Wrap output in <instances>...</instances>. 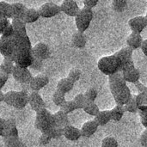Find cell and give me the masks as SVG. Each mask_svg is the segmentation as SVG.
I'll list each match as a JSON object with an SVG mask.
<instances>
[{"instance_id":"cell-1","label":"cell","mask_w":147,"mask_h":147,"mask_svg":"<svg viewBox=\"0 0 147 147\" xmlns=\"http://www.w3.org/2000/svg\"><path fill=\"white\" fill-rule=\"evenodd\" d=\"M12 37L16 43V51L12 59L13 62L20 67H30L34 62V57L32 55V45L28 36L14 34Z\"/></svg>"},{"instance_id":"cell-2","label":"cell","mask_w":147,"mask_h":147,"mask_svg":"<svg viewBox=\"0 0 147 147\" xmlns=\"http://www.w3.org/2000/svg\"><path fill=\"white\" fill-rule=\"evenodd\" d=\"M34 127L40 131L41 134H46L51 131L53 127H55L53 115L51 114L47 109L37 112L35 115Z\"/></svg>"},{"instance_id":"cell-3","label":"cell","mask_w":147,"mask_h":147,"mask_svg":"<svg viewBox=\"0 0 147 147\" xmlns=\"http://www.w3.org/2000/svg\"><path fill=\"white\" fill-rule=\"evenodd\" d=\"M121 63L115 55H109L102 57L97 63V67L101 72L107 76L120 72Z\"/></svg>"},{"instance_id":"cell-4","label":"cell","mask_w":147,"mask_h":147,"mask_svg":"<svg viewBox=\"0 0 147 147\" xmlns=\"http://www.w3.org/2000/svg\"><path fill=\"white\" fill-rule=\"evenodd\" d=\"M8 106L16 109H22L28 104V93L23 90L9 91L4 93V101Z\"/></svg>"},{"instance_id":"cell-5","label":"cell","mask_w":147,"mask_h":147,"mask_svg":"<svg viewBox=\"0 0 147 147\" xmlns=\"http://www.w3.org/2000/svg\"><path fill=\"white\" fill-rule=\"evenodd\" d=\"M93 19V11L85 8L80 9L78 14L75 16V23L78 32L84 33L90 27Z\"/></svg>"},{"instance_id":"cell-6","label":"cell","mask_w":147,"mask_h":147,"mask_svg":"<svg viewBox=\"0 0 147 147\" xmlns=\"http://www.w3.org/2000/svg\"><path fill=\"white\" fill-rule=\"evenodd\" d=\"M15 51L16 43L12 36L9 38L0 37V53L3 55V58H7L12 60Z\"/></svg>"},{"instance_id":"cell-7","label":"cell","mask_w":147,"mask_h":147,"mask_svg":"<svg viewBox=\"0 0 147 147\" xmlns=\"http://www.w3.org/2000/svg\"><path fill=\"white\" fill-rule=\"evenodd\" d=\"M109 89L112 96L122 90L127 86V82L124 80L121 72H117L109 76Z\"/></svg>"},{"instance_id":"cell-8","label":"cell","mask_w":147,"mask_h":147,"mask_svg":"<svg viewBox=\"0 0 147 147\" xmlns=\"http://www.w3.org/2000/svg\"><path fill=\"white\" fill-rule=\"evenodd\" d=\"M11 75H12L13 78L22 85L28 84L29 82L31 81L32 78H33L32 73L30 72L28 68L20 67V66L16 65H15V67L13 69Z\"/></svg>"},{"instance_id":"cell-9","label":"cell","mask_w":147,"mask_h":147,"mask_svg":"<svg viewBox=\"0 0 147 147\" xmlns=\"http://www.w3.org/2000/svg\"><path fill=\"white\" fill-rule=\"evenodd\" d=\"M40 16L43 18H51L57 15H59L60 11L59 5L53 3V2H47L44 4H42L39 9H38Z\"/></svg>"},{"instance_id":"cell-10","label":"cell","mask_w":147,"mask_h":147,"mask_svg":"<svg viewBox=\"0 0 147 147\" xmlns=\"http://www.w3.org/2000/svg\"><path fill=\"white\" fill-rule=\"evenodd\" d=\"M32 55L34 59L43 61L48 59L50 56L49 47L43 42H39L34 47H32Z\"/></svg>"},{"instance_id":"cell-11","label":"cell","mask_w":147,"mask_h":147,"mask_svg":"<svg viewBox=\"0 0 147 147\" xmlns=\"http://www.w3.org/2000/svg\"><path fill=\"white\" fill-rule=\"evenodd\" d=\"M28 104L30 105L32 110H34L35 113L46 109V103L44 100L42 99L41 96L35 91H31L28 94Z\"/></svg>"},{"instance_id":"cell-12","label":"cell","mask_w":147,"mask_h":147,"mask_svg":"<svg viewBox=\"0 0 147 147\" xmlns=\"http://www.w3.org/2000/svg\"><path fill=\"white\" fill-rule=\"evenodd\" d=\"M48 83H49L48 77L44 74H40V75L33 77L28 85H29L31 91L38 92L39 90L46 87L48 84Z\"/></svg>"},{"instance_id":"cell-13","label":"cell","mask_w":147,"mask_h":147,"mask_svg":"<svg viewBox=\"0 0 147 147\" xmlns=\"http://www.w3.org/2000/svg\"><path fill=\"white\" fill-rule=\"evenodd\" d=\"M128 25L133 33L141 34L142 31L146 28L147 17L140 16L131 18L128 22Z\"/></svg>"},{"instance_id":"cell-14","label":"cell","mask_w":147,"mask_h":147,"mask_svg":"<svg viewBox=\"0 0 147 147\" xmlns=\"http://www.w3.org/2000/svg\"><path fill=\"white\" fill-rule=\"evenodd\" d=\"M59 8L61 12H64L65 15L71 17H75L80 10L77 2L73 0H66L62 2V3L59 5Z\"/></svg>"},{"instance_id":"cell-15","label":"cell","mask_w":147,"mask_h":147,"mask_svg":"<svg viewBox=\"0 0 147 147\" xmlns=\"http://www.w3.org/2000/svg\"><path fill=\"white\" fill-rule=\"evenodd\" d=\"M98 129V126L94 120L86 121L80 129L81 136L84 138H90L93 136Z\"/></svg>"},{"instance_id":"cell-16","label":"cell","mask_w":147,"mask_h":147,"mask_svg":"<svg viewBox=\"0 0 147 147\" xmlns=\"http://www.w3.org/2000/svg\"><path fill=\"white\" fill-rule=\"evenodd\" d=\"M131 96H132V93L128 86H127L125 89L119 91L118 93L113 95V97L116 102V105H120V106H124L130 100Z\"/></svg>"},{"instance_id":"cell-17","label":"cell","mask_w":147,"mask_h":147,"mask_svg":"<svg viewBox=\"0 0 147 147\" xmlns=\"http://www.w3.org/2000/svg\"><path fill=\"white\" fill-rule=\"evenodd\" d=\"M63 131H64L63 136L70 141H77L82 137L80 129H78L71 125H68L65 127H64Z\"/></svg>"},{"instance_id":"cell-18","label":"cell","mask_w":147,"mask_h":147,"mask_svg":"<svg viewBox=\"0 0 147 147\" xmlns=\"http://www.w3.org/2000/svg\"><path fill=\"white\" fill-rule=\"evenodd\" d=\"M6 125H5V131L3 136L4 138H11V137H18V129L16 127V123L13 119H5Z\"/></svg>"},{"instance_id":"cell-19","label":"cell","mask_w":147,"mask_h":147,"mask_svg":"<svg viewBox=\"0 0 147 147\" xmlns=\"http://www.w3.org/2000/svg\"><path fill=\"white\" fill-rule=\"evenodd\" d=\"M143 41V38L141 36L140 34H137V33H131L128 37L127 38V47H130L133 51L134 50H137L140 47L141 44Z\"/></svg>"},{"instance_id":"cell-20","label":"cell","mask_w":147,"mask_h":147,"mask_svg":"<svg viewBox=\"0 0 147 147\" xmlns=\"http://www.w3.org/2000/svg\"><path fill=\"white\" fill-rule=\"evenodd\" d=\"M133 53H134V51L130 47H126L121 48L118 52H116L114 55H115L119 59V60L121 61V65H122L133 60Z\"/></svg>"},{"instance_id":"cell-21","label":"cell","mask_w":147,"mask_h":147,"mask_svg":"<svg viewBox=\"0 0 147 147\" xmlns=\"http://www.w3.org/2000/svg\"><path fill=\"white\" fill-rule=\"evenodd\" d=\"M53 115V119H54V125L55 127H59V128H64L66 126L70 125L69 118L68 115L64 114L62 111L59 110Z\"/></svg>"},{"instance_id":"cell-22","label":"cell","mask_w":147,"mask_h":147,"mask_svg":"<svg viewBox=\"0 0 147 147\" xmlns=\"http://www.w3.org/2000/svg\"><path fill=\"white\" fill-rule=\"evenodd\" d=\"M122 74V77L124 78V80L127 82V83H136L138 81H140V71L134 67L129 71H123L121 72Z\"/></svg>"},{"instance_id":"cell-23","label":"cell","mask_w":147,"mask_h":147,"mask_svg":"<svg viewBox=\"0 0 147 147\" xmlns=\"http://www.w3.org/2000/svg\"><path fill=\"white\" fill-rule=\"evenodd\" d=\"M71 41H72V44L74 45V47H76L77 48H79V49H83L86 46L87 37L84 34V33L77 31L72 34Z\"/></svg>"},{"instance_id":"cell-24","label":"cell","mask_w":147,"mask_h":147,"mask_svg":"<svg viewBox=\"0 0 147 147\" xmlns=\"http://www.w3.org/2000/svg\"><path fill=\"white\" fill-rule=\"evenodd\" d=\"M27 9L28 8L22 3H11V10H12V18L11 19L22 20Z\"/></svg>"},{"instance_id":"cell-25","label":"cell","mask_w":147,"mask_h":147,"mask_svg":"<svg viewBox=\"0 0 147 147\" xmlns=\"http://www.w3.org/2000/svg\"><path fill=\"white\" fill-rule=\"evenodd\" d=\"M94 121H96V123L97 124L98 127H103L106 126L110 121H111V117H110V111L109 110H102V111H99V113L95 116Z\"/></svg>"},{"instance_id":"cell-26","label":"cell","mask_w":147,"mask_h":147,"mask_svg":"<svg viewBox=\"0 0 147 147\" xmlns=\"http://www.w3.org/2000/svg\"><path fill=\"white\" fill-rule=\"evenodd\" d=\"M40 18V15L37 9H34V8H30V9H27L25 11V14L22 19V21L25 23H33L35 22L38 19Z\"/></svg>"},{"instance_id":"cell-27","label":"cell","mask_w":147,"mask_h":147,"mask_svg":"<svg viewBox=\"0 0 147 147\" xmlns=\"http://www.w3.org/2000/svg\"><path fill=\"white\" fill-rule=\"evenodd\" d=\"M73 87H74V83L71 82L67 78H62L57 83V90L65 95L70 92L73 89Z\"/></svg>"},{"instance_id":"cell-28","label":"cell","mask_w":147,"mask_h":147,"mask_svg":"<svg viewBox=\"0 0 147 147\" xmlns=\"http://www.w3.org/2000/svg\"><path fill=\"white\" fill-rule=\"evenodd\" d=\"M11 26L14 28L15 34L18 35H28L27 34V29H26V24L20 19H12L10 22Z\"/></svg>"},{"instance_id":"cell-29","label":"cell","mask_w":147,"mask_h":147,"mask_svg":"<svg viewBox=\"0 0 147 147\" xmlns=\"http://www.w3.org/2000/svg\"><path fill=\"white\" fill-rule=\"evenodd\" d=\"M14 67H15V63L11 59L3 58V62L0 65V72L9 76L12 74Z\"/></svg>"},{"instance_id":"cell-30","label":"cell","mask_w":147,"mask_h":147,"mask_svg":"<svg viewBox=\"0 0 147 147\" xmlns=\"http://www.w3.org/2000/svg\"><path fill=\"white\" fill-rule=\"evenodd\" d=\"M0 16L8 20L12 18L11 3L5 1H0Z\"/></svg>"},{"instance_id":"cell-31","label":"cell","mask_w":147,"mask_h":147,"mask_svg":"<svg viewBox=\"0 0 147 147\" xmlns=\"http://www.w3.org/2000/svg\"><path fill=\"white\" fill-rule=\"evenodd\" d=\"M109 111H110L111 120L114 121H120L125 114L123 106H120V105H116L115 108H113V109H111Z\"/></svg>"},{"instance_id":"cell-32","label":"cell","mask_w":147,"mask_h":147,"mask_svg":"<svg viewBox=\"0 0 147 147\" xmlns=\"http://www.w3.org/2000/svg\"><path fill=\"white\" fill-rule=\"evenodd\" d=\"M138 109L140 111H147V93H139L135 96Z\"/></svg>"},{"instance_id":"cell-33","label":"cell","mask_w":147,"mask_h":147,"mask_svg":"<svg viewBox=\"0 0 147 147\" xmlns=\"http://www.w3.org/2000/svg\"><path fill=\"white\" fill-rule=\"evenodd\" d=\"M125 112H129V113H133V114H136L138 113L139 109H138V106L136 103V100H135V96H131L130 100L123 106Z\"/></svg>"},{"instance_id":"cell-34","label":"cell","mask_w":147,"mask_h":147,"mask_svg":"<svg viewBox=\"0 0 147 147\" xmlns=\"http://www.w3.org/2000/svg\"><path fill=\"white\" fill-rule=\"evenodd\" d=\"M3 143L5 147H22L23 142L19 139V137H11V138H4Z\"/></svg>"},{"instance_id":"cell-35","label":"cell","mask_w":147,"mask_h":147,"mask_svg":"<svg viewBox=\"0 0 147 147\" xmlns=\"http://www.w3.org/2000/svg\"><path fill=\"white\" fill-rule=\"evenodd\" d=\"M84 111L86 113V114H88V115H91V116H96L98 113H99V108H98V106L95 103V102H87L86 104H85V106L84 107Z\"/></svg>"},{"instance_id":"cell-36","label":"cell","mask_w":147,"mask_h":147,"mask_svg":"<svg viewBox=\"0 0 147 147\" xmlns=\"http://www.w3.org/2000/svg\"><path fill=\"white\" fill-rule=\"evenodd\" d=\"M111 5L112 9L116 12H123L127 7V2L126 0H114Z\"/></svg>"},{"instance_id":"cell-37","label":"cell","mask_w":147,"mask_h":147,"mask_svg":"<svg viewBox=\"0 0 147 147\" xmlns=\"http://www.w3.org/2000/svg\"><path fill=\"white\" fill-rule=\"evenodd\" d=\"M65 101L66 100H65V94H63V93H61V92H59L58 90H56L53 93V102L56 106L60 108L65 103Z\"/></svg>"},{"instance_id":"cell-38","label":"cell","mask_w":147,"mask_h":147,"mask_svg":"<svg viewBox=\"0 0 147 147\" xmlns=\"http://www.w3.org/2000/svg\"><path fill=\"white\" fill-rule=\"evenodd\" d=\"M76 109H77V108H76V106H75V104H74V102H73L72 100H71V101H65V103L60 107V111H62L64 114H65L67 115H68V114L72 113Z\"/></svg>"},{"instance_id":"cell-39","label":"cell","mask_w":147,"mask_h":147,"mask_svg":"<svg viewBox=\"0 0 147 147\" xmlns=\"http://www.w3.org/2000/svg\"><path fill=\"white\" fill-rule=\"evenodd\" d=\"M84 96L87 102H95L96 99L97 98L98 92L95 88H90L84 94Z\"/></svg>"},{"instance_id":"cell-40","label":"cell","mask_w":147,"mask_h":147,"mask_svg":"<svg viewBox=\"0 0 147 147\" xmlns=\"http://www.w3.org/2000/svg\"><path fill=\"white\" fill-rule=\"evenodd\" d=\"M72 101H73L77 109H83L84 107L85 106V104L87 103L84 94H78Z\"/></svg>"},{"instance_id":"cell-41","label":"cell","mask_w":147,"mask_h":147,"mask_svg":"<svg viewBox=\"0 0 147 147\" xmlns=\"http://www.w3.org/2000/svg\"><path fill=\"white\" fill-rule=\"evenodd\" d=\"M81 75H82L81 71H80L79 69H76V68H74V69H71V70L69 71V74H68L67 78H68V79H70L71 82H73V83L75 84L76 82H78V81L80 79Z\"/></svg>"},{"instance_id":"cell-42","label":"cell","mask_w":147,"mask_h":147,"mask_svg":"<svg viewBox=\"0 0 147 147\" xmlns=\"http://www.w3.org/2000/svg\"><path fill=\"white\" fill-rule=\"evenodd\" d=\"M102 147H118V142L113 137H106L102 141Z\"/></svg>"},{"instance_id":"cell-43","label":"cell","mask_w":147,"mask_h":147,"mask_svg":"<svg viewBox=\"0 0 147 147\" xmlns=\"http://www.w3.org/2000/svg\"><path fill=\"white\" fill-rule=\"evenodd\" d=\"M14 34H15L14 28H13V27L11 26V24H10V22H9V24L6 27V28H5V29L3 31V33L1 34H2L1 37H3V38H9V37H11Z\"/></svg>"},{"instance_id":"cell-44","label":"cell","mask_w":147,"mask_h":147,"mask_svg":"<svg viewBox=\"0 0 147 147\" xmlns=\"http://www.w3.org/2000/svg\"><path fill=\"white\" fill-rule=\"evenodd\" d=\"M51 140L52 139L47 134H41L40 137L39 138V144H40V146H47L50 143Z\"/></svg>"},{"instance_id":"cell-45","label":"cell","mask_w":147,"mask_h":147,"mask_svg":"<svg viewBox=\"0 0 147 147\" xmlns=\"http://www.w3.org/2000/svg\"><path fill=\"white\" fill-rule=\"evenodd\" d=\"M83 3H84V8L88 9H91V10H92V9L97 5L98 1H97V0H84V1L83 2Z\"/></svg>"},{"instance_id":"cell-46","label":"cell","mask_w":147,"mask_h":147,"mask_svg":"<svg viewBox=\"0 0 147 147\" xmlns=\"http://www.w3.org/2000/svg\"><path fill=\"white\" fill-rule=\"evenodd\" d=\"M135 65H134V60H131L124 65H122L121 66V70H120V72H123V71H129L133 68H134Z\"/></svg>"},{"instance_id":"cell-47","label":"cell","mask_w":147,"mask_h":147,"mask_svg":"<svg viewBox=\"0 0 147 147\" xmlns=\"http://www.w3.org/2000/svg\"><path fill=\"white\" fill-rule=\"evenodd\" d=\"M138 113H139V115L140 116V121H141L142 125L145 127H147V111H140V110H139Z\"/></svg>"},{"instance_id":"cell-48","label":"cell","mask_w":147,"mask_h":147,"mask_svg":"<svg viewBox=\"0 0 147 147\" xmlns=\"http://www.w3.org/2000/svg\"><path fill=\"white\" fill-rule=\"evenodd\" d=\"M134 85L137 89V90L139 91V93H147V88L145 84H143L142 83H140V81L134 83Z\"/></svg>"},{"instance_id":"cell-49","label":"cell","mask_w":147,"mask_h":147,"mask_svg":"<svg viewBox=\"0 0 147 147\" xmlns=\"http://www.w3.org/2000/svg\"><path fill=\"white\" fill-rule=\"evenodd\" d=\"M9 24V21L6 18L0 16V34L3 33V31L6 28V27Z\"/></svg>"},{"instance_id":"cell-50","label":"cell","mask_w":147,"mask_h":147,"mask_svg":"<svg viewBox=\"0 0 147 147\" xmlns=\"http://www.w3.org/2000/svg\"><path fill=\"white\" fill-rule=\"evenodd\" d=\"M8 79H9V76L8 75L0 72V90L4 87V85L6 84Z\"/></svg>"},{"instance_id":"cell-51","label":"cell","mask_w":147,"mask_h":147,"mask_svg":"<svg viewBox=\"0 0 147 147\" xmlns=\"http://www.w3.org/2000/svg\"><path fill=\"white\" fill-rule=\"evenodd\" d=\"M140 145L143 147H147V130L146 129L143 134L140 135Z\"/></svg>"},{"instance_id":"cell-52","label":"cell","mask_w":147,"mask_h":147,"mask_svg":"<svg viewBox=\"0 0 147 147\" xmlns=\"http://www.w3.org/2000/svg\"><path fill=\"white\" fill-rule=\"evenodd\" d=\"M5 125H6V121H5V119H3V118L0 117V137H3V134H4Z\"/></svg>"},{"instance_id":"cell-53","label":"cell","mask_w":147,"mask_h":147,"mask_svg":"<svg viewBox=\"0 0 147 147\" xmlns=\"http://www.w3.org/2000/svg\"><path fill=\"white\" fill-rule=\"evenodd\" d=\"M141 49V51L143 52V53L146 56L147 53H146V49H147V40H143L142 41V44L140 47Z\"/></svg>"},{"instance_id":"cell-54","label":"cell","mask_w":147,"mask_h":147,"mask_svg":"<svg viewBox=\"0 0 147 147\" xmlns=\"http://www.w3.org/2000/svg\"><path fill=\"white\" fill-rule=\"evenodd\" d=\"M4 101V93L0 90V102H3Z\"/></svg>"},{"instance_id":"cell-55","label":"cell","mask_w":147,"mask_h":147,"mask_svg":"<svg viewBox=\"0 0 147 147\" xmlns=\"http://www.w3.org/2000/svg\"><path fill=\"white\" fill-rule=\"evenodd\" d=\"M22 147H28V146H27V145H26V144H24V143H23V144H22Z\"/></svg>"}]
</instances>
